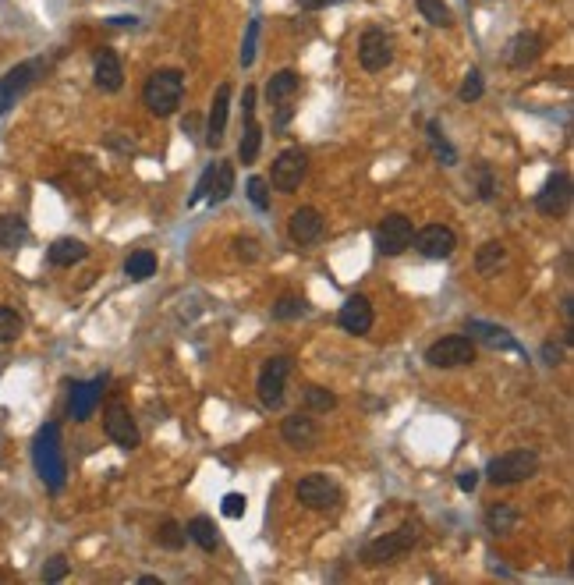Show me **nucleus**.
Masks as SVG:
<instances>
[{
	"label": "nucleus",
	"instance_id": "1",
	"mask_svg": "<svg viewBox=\"0 0 574 585\" xmlns=\"http://www.w3.org/2000/svg\"><path fill=\"white\" fill-rule=\"evenodd\" d=\"M32 465H36V476L43 479L50 493H61L68 483V465H64V451H61V426L47 422L39 426V433L32 437Z\"/></svg>",
	"mask_w": 574,
	"mask_h": 585
},
{
	"label": "nucleus",
	"instance_id": "2",
	"mask_svg": "<svg viewBox=\"0 0 574 585\" xmlns=\"http://www.w3.org/2000/svg\"><path fill=\"white\" fill-rule=\"evenodd\" d=\"M181 100H185V71L181 68H156L142 86V103L153 117L178 114Z\"/></svg>",
	"mask_w": 574,
	"mask_h": 585
},
{
	"label": "nucleus",
	"instance_id": "3",
	"mask_svg": "<svg viewBox=\"0 0 574 585\" xmlns=\"http://www.w3.org/2000/svg\"><path fill=\"white\" fill-rule=\"evenodd\" d=\"M419 539H422L419 525L404 522L401 529L387 532V536H376L373 543H365L362 554H358V561H362L365 568H387V564H397L401 557L412 554Z\"/></svg>",
	"mask_w": 574,
	"mask_h": 585
},
{
	"label": "nucleus",
	"instance_id": "4",
	"mask_svg": "<svg viewBox=\"0 0 574 585\" xmlns=\"http://www.w3.org/2000/svg\"><path fill=\"white\" fill-rule=\"evenodd\" d=\"M539 472V454L518 447V451H504L486 465V479L497 486H518Z\"/></svg>",
	"mask_w": 574,
	"mask_h": 585
},
{
	"label": "nucleus",
	"instance_id": "5",
	"mask_svg": "<svg viewBox=\"0 0 574 585\" xmlns=\"http://www.w3.org/2000/svg\"><path fill=\"white\" fill-rule=\"evenodd\" d=\"M43 71H47V61H43V57H32V61L15 64L8 75L0 78V117L8 114V110L36 86L39 78H43Z\"/></svg>",
	"mask_w": 574,
	"mask_h": 585
},
{
	"label": "nucleus",
	"instance_id": "6",
	"mask_svg": "<svg viewBox=\"0 0 574 585\" xmlns=\"http://www.w3.org/2000/svg\"><path fill=\"white\" fill-rule=\"evenodd\" d=\"M426 362L433 369H461L475 362V341L468 334L440 337L426 348Z\"/></svg>",
	"mask_w": 574,
	"mask_h": 585
},
{
	"label": "nucleus",
	"instance_id": "7",
	"mask_svg": "<svg viewBox=\"0 0 574 585\" xmlns=\"http://www.w3.org/2000/svg\"><path fill=\"white\" fill-rule=\"evenodd\" d=\"M305 174H309V156H305V149L298 146H287L277 153V160H273V171H270V188H277V192L291 195L295 188H302Z\"/></svg>",
	"mask_w": 574,
	"mask_h": 585
},
{
	"label": "nucleus",
	"instance_id": "8",
	"mask_svg": "<svg viewBox=\"0 0 574 585\" xmlns=\"http://www.w3.org/2000/svg\"><path fill=\"white\" fill-rule=\"evenodd\" d=\"M412 238H415V224L404 213H387V217L376 224V234H373V242H376V252L380 256H401L404 249H412Z\"/></svg>",
	"mask_w": 574,
	"mask_h": 585
},
{
	"label": "nucleus",
	"instance_id": "9",
	"mask_svg": "<svg viewBox=\"0 0 574 585\" xmlns=\"http://www.w3.org/2000/svg\"><path fill=\"white\" fill-rule=\"evenodd\" d=\"M295 497L305 511H330V507L341 504V486L323 472H309V476L298 479Z\"/></svg>",
	"mask_w": 574,
	"mask_h": 585
},
{
	"label": "nucleus",
	"instance_id": "10",
	"mask_svg": "<svg viewBox=\"0 0 574 585\" xmlns=\"http://www.w3.org/2000/svg\"><path fill=\"white\" fill-rule=\"evenodd\" d=\"M291 369H295V359H291V355H277V359H266L263 373H259V383H256L263 408H270V412L284 408V383H287V376H291Z\"/></svg>",
	"mask_w": 574,
	"mask_h": 585
},
{
	"label": "nucleus",
	"instance_id": "11",
	"mask_svg": "<svg viewBox=\"0 0 574 585\" xmlns=\"http://www.w3.org/2000/svg\"><path fill=\"white\" fill-rule=\"evenodd\" d=\"M103 433H107L121 451H135V447L142 444V433H139V426H135L132 408H128L125 401H110V405L103 408Z\"/></svg>",
	"mask_w": 574,
	"mask_h": 585
},
{
	"label": "nucleus",
	"instance_id": "12",
	"mask_svg": "<svg viewBox=\"0 0 574 585\" xmlns=\"http://www.w3.org/2000/svg\"><path fill=\"white\" fill-rule=\"evenodd\" d=\"M390 61H394V39H390V32L380 29V25H369V29L362 32V39H358V64H362L369 75H376V71H383Z\"/></svg>",
	"mask_w": 574,
	"mask_h": 585
},
{
	"label": "nucleus",
	"instance_id": "13",
	"mask_svg": "<svg viewBox=\"0 0 574 585\" xmlns=\"http://www.w3.org/2000/svg\"><path fill=\"white\" fill-rule=\"evenodd\" d=\"M259 149H263V128H259V121H256V86H245V96H241L238 160H241V164H256Z\"/></svg>",
	"mask_w": 574,
	"mask_h": 585
},
{
	"label": "nucleus",
	"instance_id": "14",
	"mask_svg": "<svg viewBox=\"0 0 574 585\" xmlns=\"http://www.w3.org/2000/svg\"><path fill=\"white\" fill-rule=\"evenodd\" d=\"M571 199H574L571 174L553 171L550 178L543 181V188L536 192V210L543 213V217H564V213L571 210Z\"/></svg>",
	"mask_w": 574,
	"mask_h": 585
},
{
	"label": "nucleus",
	"instance_id": "15",
	"mask_svg": "<svg viewBox=\"0 0 574 585\" xmlns=\"http://www.w3.org/2000/svg\"><path fill=\"white\" fill-rule=\"evenodd\" d=\"M103 387H107V376H96V380H75L68 390V419L89 422L103 398Z\"/></svg>",
	"mask_w": 574,
	"mask_h": 585
},
{
	"label": "nucleus",
	"instance_id": "16",
	"mask_svg": "<svg viewBox=\"0 0 574 585\" xmlns=\"http://www.w3.org/2000/svg\"><path fill=\"white\" fill-rule=\"evenodd\" d=\"M543 50H546L543 32H536V29H521V32H514L511 43L504 47V61H507V68L525 71L528 64H536L539 57H543Z\"/></svg>",
	"mask_w": 574,
	"mask_h": 585
},
{
	"label": "nucleus",
	"instance_id": "17",
	"mask_svg": "<svg viewBox=\"0 0 574 585\" xmlns=\"http://www.w3.org/2000/svg\"><path fill=\"white\" fill-rule=\"evenodd\" d=\"M412 242L426 259H450L458 249V231L447 224H426L422 231H415Z\"/></svg>",
	"mask_w": 574,
	"mask_h": 585
},
{
	"label": "nucleus",
	"instance_id": "18",
	"mask_svg": "<svg viewBox=\"0 0 574 585\" xmlns=\"http://www.w3.org/2000/svg\"><path fill=\"white\" fill-rule=\"evenodd\" d=\"M280 437H284L287 447H295V451H312L323 433H319V422L312 419V412H295V415H287L284 419Z\"/></svg>",
	"mask_w": 574,
	"mask_h": 585
},
{
	"label": "nucleus",
	"instance_id": "19",
	"mask_svg": "<svg viewBox=\"0 0 574 585\" xmlns=\"http://www.w3.org/2000/svg\"><path fill=\"white\" fill-rule=\"evenodd\" d=\"M337 323H341V330H348V334L365 337L376 323L373 302H369L365 295H351L348 302L341 305V312H337Z\"/></svg>",
	"mask_w": 574,
	"mask_h": 585
},
{
	"label": "nucleus",
	"instance_id": "20",
	"mask_svg": "<svg viewBox=\"0 0 574 585\" xmlns=\"http://www.w3.org/2000/svg\"><path fill=\"white\" fill-rule=\"evenodd\" d=\"M323 213L316 210V206H298L295 213H291V220H287V234H291V242L295 245H316L319 238H323Z\"/></svg>",
	"mask_w": 574,
	"mask_h": 585
},
{
	"label": "nucleus",
	"instance_id": "21",
	"mask_svg": "<svg viewBox=\"0 0 574 585\" xmlns=\"http://www.w3.org/2000/svg\"><path fill=\"white\" fill-rule=\"evenodd\" d=\"M227 114H231V86H220L217 93H213V103H210V121H206V146L217 149L220 142H224V132H227Z\"/></svg>",
	"mask_w": 574,
	"mask_h": 585
},
{
	"label": "nucleus",
	"instance_id": "22",
	"mask_svg": "<svg viewBox=\"0 0 574 585\" xmlns=\"http://www.w3.org/2000/svg\"><path fill=\"white\" fill-rule=\"evenodd\" d=\"M93 82H96V89H100V93H117V89L125 86V64H121V57H117L114 50H103V54H96Z\"/></svg>",
	"mask_w": 574,
	"mask_h": 585
},
{
	"label": "nucleus",
	"instance_id": "23",
	"mask_svg": "<svg viewBox=\"0 0 574 585\" xmlns=\"http://www.w3.org/2000/svg\"><path fill=\"white\" fill-rule=\"evenodd\" d=\"M468 334H472V341H482V344H489V348H497V351H514V355H521V344L514 341V337L507 334L504 327H497V323L468 320Z\"/></svg>",
	"mask_w": 574,
	"mask_h": 585
},
{
	"label": "nucleus",
	"instance_id": "24",
	"mask_svg": "<svg viewBox=\"0 0 574 585\" xmlns=\"http://www.w3.org/2000/svg\"><path fill=\"white\" fill-rule=\"evenodd\" d=\"M298 89H302V78H298V71H291V68L277 71V75H270V82H266V96H270L273 107L291 103Z\"/></svg>",
	"mask_w": 574,
	"mask_h": 585
},
{
	"label": "nucleus",
	"instance_id": "25",
	"mask_svg": "<svg viewBox=\"0 0 574 585\" xmlns=\"http://www.w3.org/2000/svg\"><path fill=\"white\" fill-rule=\"evenodd\" d=\"M518 525H521V511L514 504H489L486 529L493 532V536H511Z\"/></svg>",
	"mask_w": 574,
	"mask_h": 585
},
{
	"label": "nucleus",
	"instance_id": "26",
	"mask_svg": "<svg viewBox=\"0 0 574 585\" xmlns=\"http://www.w3.org/2000/svg\"><path fill=\"white\" fill-rule=\"evenodd\" d=\"M29 238V224L18 213H0V252H15Z\"/></svg>",
	"mask_w": 574,
	"mask_h": 585
},
{
	"label": "nucleus",
	"instance_id": "27",
	"mask_svg": "<svg viewBox=\"0 0 574 585\" xmlns=\"http://www.w3.org/2000/svg\"><path fill=\"white\" fill-rule=\"evenodd\" d=\"M86 256H89V245L78 242V238H57V242L47 249L50 266H75V263H82Z\"/></svg>",
	"mask_w": 574,
	"mask_h": 585
},
{
	"label": "nucleus",
	"instance_id": "28",
	"mask_svg": "<svg viewBox=\"0 0 574 585\" xmlns=\"http://www.w3.org/2000/svg\"><path fill=\"white\" fill-rule=\"evenodd\" d=\"M185 536L192 539L199 550H206V554H213L220 546V536H217V525H213L210 515H195L192 522L185 525Z\"/></svg>",
	"mask_w": 574,
	"mask_h": 585
},
{
	"label": "nucleus",
	"instance_id": "29",
	"mask_svg": "<svg viewBox=\"0 0 574 585\" xmlns=\"http://www.w3.org/2000/svg\"><path fill=\"white\" fill-rule=\"evenodd\" d=\"M504 266H507V245L504 242L479 245V252H475V273H482V277H493V273H500Z\"/></svg>",
	"mask_w": 574,
	"mask_h": 585
},
{
	"label": "nucleus",
	"instance_id": "30",
	"mask_svg": "<svg viewBox=\"0 0 574 585\" xmlns=\"http://www.w3.org/2000/svg\"><path fill=\"white\" fill-rule=\"evenodd\" d=\"M426 142H429V149H433L436 164H443V167H458V149L450 146V139L443 135L440 121H429V125H426Z\"/></svg>",
	"mask_w": 574,
	"mask_h": 585
},
{
	"label": "nucleus",
	"instance_id": "31",
	"mask_svg": "<svg viewBox=\"0 0 574 585\" xmlns=\"http://www.w3.org/2000/svg\"><path fill=\"white\" fill-rule=\"evenodd\" d=\"M234 192V164H227V160H217V171H213V181H210V199L213 206L217 203H227Z\"/></svg>",
	"mask_w": 574,
	"mask_h": 585
},
{
	"label": "nucleus",
	"instance_id": "32",
	"mask_svg": "<svg viewBox=\"0 0 574 585\" xmlns=\"http://www.w3.org/2000/svg\"><path fill=\"white\" fill-rule=\"evenodd\" d=\"M156 546H163V550H185V543H188V536H185V525L181 522H174V518H163L160 525H156Z\"/></svg>",
	"mask_w": 574,
	"mask_h": 585
},
{
	"label": "nucleus",
	"instance_id": "33",
	"mask_svg": "<svg viewBox=\"0 0 574 585\" xmlns=\"http://www.w3.org/2000/svg\"><path fill=\"white\" fill-rule=\"evenodd\" d=\"M153 273H156V256L149 249H139V252H132V256L125 259V277L128 281L142 284V281H149Z\"/></svg>",
	"mask_w": 574,
	"mask_h": 585
},
{
	"label": "nucleus",
	"instance_id": "34",
	"mask_svg": "<svg viewBox=\"0 0 574 585\" xmlns=\"http://www.w3.org/2000/svg\"><path fill=\"white\" fill-rule=\"evenodd\" d=\"M419 4V15L426 18L433 29H450L454 25V11H450L447 0H415Z\"/></svg>",
	"mask_w": 574,
	"mask_h": 585
},
{
	"label": "nucleus",
	"instance_id": "35",
	"mask_svg": "<svg viewBox=\"0 0 574 585\" xmlns=\"http://www.w3.org/2000/svg\"><path fill=\"white\" fill-rule=\"evenodd\" d=\"M302 316H309V302L302 295H280L273 302V320L287 323V320H302Z\"/></svg>",
	"mask_w": 574,
	"mask_h": 585
},
{
	"label": "nucleus",
	"instance_id": "36",
	"mask_svg": "<svg viewBox=\"0 0 574 585\" xmlns=\"http://www.w3.org/2000/svg\"><path fill=\"white\" fill-rule=\"evenodd\" d=\"M330 408H337L334 390L319 387V383H309V387H305V412L319 415V412H330Z\"/></svg>",
	"mask_w": 574,
	"mask_h": 585
},
{
	"label": "nucleus",
	"instance_id": "37",
	"mask_svg": "<svg viewBox=\"0 0 574 585\" xmlns=\"http://www.w3.org/2000/svg\"><path fill=\"white\" fill-rule=\"evenodd\" d=\"M25 330V320L18 316V309H11V305H0V344H11L18 341Z\"/></svg>",
	"mask_w": 574,
	"mask_h": 585
},
{
	"label": "nucleus",
	"instance_id": "38",
	"mask_svg": "<svg viewBox=\"0 0 574 585\" xmlns=\"http://www.w3.org/2000/svg\"><path fill=\"white\" fill-rule=\"evenodd\" d=\"M475 195H479L482 203H493V199H497V174H493L489 164L475 167Z\"/></svg>",
	"mask_w": 574,
	"mask_h": 585
},
{
	"label": "nucleus",
	"instance_id": "39",
	"mask_svg": "<svg viewBox=\"0 0 574 585\" xmlns=\"http://www.w3.org/2000/svg\"><path fill=\"white\" fill-rule=\"evenodd\" d=\"M482 93H486V78H482V71H479V68H472V71L465 75V82H461L458 100H461V103H475V100H482Z\"/></svg>",
	"mask_w": 574,
	"mask_h": 585
},
{
	"label": "nucleus",
	"instance_id": "40",
	"mask_svg": "<svg viewBox=\"0 0 574 585\" xmlns=\"http://www.w3.org/2000/svg\"><path fill=\"white\" fill-rule=\"evenodd\" d=\"M245 188H249V203L256 206L259 213L270 210V181H266L263 174H252L249 185H245Z\"/></svg>",
	"mask_w": 574,
	"mask_h": 585
},
{
	"label": "nucleus",
	"instance_id": "41",
	"mask_svg": "<svg viewBox=\"0 0 574 585\" xmlns=\"http://www.w3.org/2000/svg\"><path fill=\"white\" fill-rule=\"evenodd\" d=\"M259 29H263V22H259V18H252V22H249V32H245V43H241V68H252V64H256Z\"/></svg>",
	"mask_w": 574,
	"mask_h": 585
},
{
	"label": "nucleus",
	"instance_id": "42",
	"mask_svg": "<svg viewBox=\"0 0 574 585\" xmlns=\"http://www.w3.org/2000/svg\"><path fill=\"white\" fill-rule=\"evenodd\" d=\"M220 511H224V518H245L249 500H245V493H227V497L220 500Z\"/></svg>",
	"mask_w": 574,
	"mask_h": 585
},
{
	"label": "nucleus",
	"instance_id": "43",
	"mask_svg": "<svg viewBox=\"0 0 574 585\" xmlns=\"http://www.w3.org/2000/svg\"><path fill=\"white\" fill-rule=\"evenodd\" d=\"M234 256H238L241 263H256V259H259V242L252 238V234H249V238H234Z\"/></svg>",
	"mask_w": 574,
	"mask_h": 585
},
{
	"label": "nucleus",
	"instance_id": "44",
	"mask_svg": "<svg viewBox=\"0 0 574 585\" xmlns=\"http://www.w3.org/2000/svg\"><path fill=\"white\" fill-rule=\"evenodd\" d=\"M64 575H68V557L64 554L50 557V561L43 564V582H61Z\"/></svg>",
	"mask_w": 574,
	"mask_h": 585
},
{
	"label": "nucleus",
	"instance_id": "45",
	"mask_svg": "<svg viewBox=\"0 0 574 585\" xmlns=\"http://www.w3.org/2000/svg\"><path fill=\"white\" fill-rule=\"evenodd\" d=\"M479 476H482V472H475V468H465V472H458V490L461 493H475V486H479Z\"/></svg>",
	"mask_w": 574,
	"mask_h": 585
},
{
	"label": "nucleus",
	"instance_id": "46",
	"mask_svg": "<svg viewBox=\"0 0 574 585\" xmlns=\"http://www.w3.org/2000/svg\"><path fill=\"white\" fill-rule=\"evenodd\" d=\"M539 355H543L546 366H560V362H564V348H560V344H553V341H546Z\"/></svg>",
	"mask_w": 574,
	"mask_h": 585
},
{
	"label": "nucleus",
	"instance_id": "47",
	"mask_svg": "<svg viewBox=\"0 0 574 585\" xmlns=\"http://www.w3.org/2000/svg\"><path fill=\"white\" fill-rule=\"evenodd\" d=\"M334 4H344V0H298L302 11H323V8H334Z\"/></svg>",
	"mask_w": 574,
	"mask_h": 585
},
{
	"label": "nucleus",
	"instance_id": "48",
	"mask_svg": "<svg viewBox=\"0 0 574 585\" xmlns=\"http://www.w3.org/2000/svg\"><path fill=\"white\" fill-rule=\"evenodd\" d=\"M560 316H564V327H574V298L571 295L560 298Z\"/></svg>",
	"mask_w": 574,
	"mask_h": 585
},
{
	"label": "nucleus",
	"instance_id": "49",
	"mask_svg": "<svg viewBox=\"0 0 574 585\" xmlns=\"http://www.w3.org/2000/svg\"><path fill=\"white\" fill-rule=\"evenodd\" d=\"M181 128H185V135L199 132V117H195V114H188V117H185V121H181Z\"/></svg>",
	"mask_w": 574,
	"mask_h": 585
},
{
	"label": "nucleus",
	"instance_id": "50",
	"mask_svg": "<svg viewBox=\"0 0 574 585\" xmlns=\"http://www.w3.org/2000/svg\"><path fill=\"white\" fill-rule=\"evenodd\" d=\"M107 25H139L135 15H121V18H107Z\"/></svg>",
	"mask_w": 574,
	"mask_h": 585
},
{
	"label": "nucleus",
	"instance_id": "51",
	"mask_svg": "<svg viewBox=\"0 0 574 585\" xmlns=\"http://www.w3.org/2000/svg\"><path fill=\"white\" fill-rule=\"evenodd\" d=\"M139 585H163V578H156V575H139Z\"/></svg>",
	"mask_w": 574,
	"mask_h": 585
}]
</instances>
